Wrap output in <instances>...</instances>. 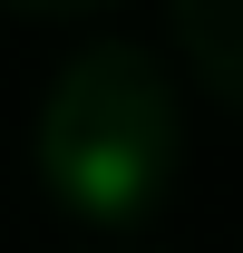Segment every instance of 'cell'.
Masks as SVG:
<instances>
[{"mask_svg":"<svg viewBox=\"0 0 243 253\" xmlns=\"http://www.w3.org/2000/svg\"><path fill=\"white\" fill-rule=\"evenodd\" d=\"M78 195H88L97 214H117L126 195H136V156H117V146H97V156H78Z\"/></svg>","mask_w":243,"mask_h":253,"instance_id":"obj_1","label":"cell"}]
</instances>
